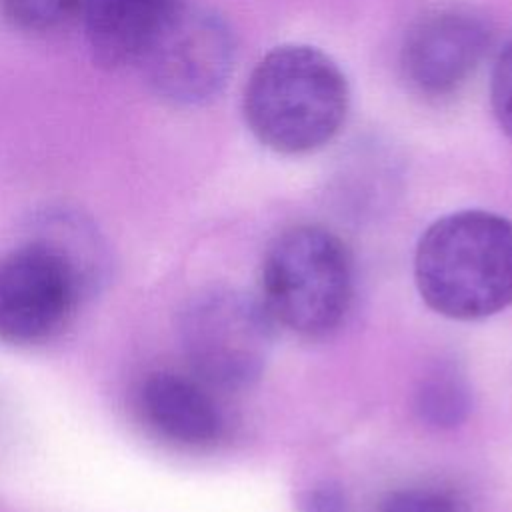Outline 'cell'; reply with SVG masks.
Wrapping results in <instances>:
<instances>
[{"mask_svg":"<svg viewBox=\"0 0 512 512\" xmlns=\"http://www.w3.org/2000/svg\"><path fill=\"white\" fill-rule=\"evenodd\" d=\"M378 512H466V504L450 490L412 486L388 492Z\"/></svg>","mask_w":512,"mask_h":512,"instance_id":"7c38bea8","label":"cell"},{"mask_svg":"<svg viewBox=\"0 0 512 512\" xmlns=\"http://www.w3.org/2000/svg\"><path fill=\"white\" fill-rule=\"evenodd\" d=\"M272 324L260 300L236 290H210L184 310L182 346L204 384L236 390L264 372Z\"/></svg>","mask_w":512,"mask_h":512,"instance_id":"277c9868","label":"cell"},{"mask_svg":"<svg viewBox=\"0 0 512 512\" xmlns=\"http://www.w3.org/2000/svg\"><path fill=\"white\" fill-rule=\"evenodd\" d=\"M416 288L434 312L480 320L512 304V222L460 210L432 222L414 254Z\"/></svg>","mask_w":512,"mask_h":512,"instance_id":"7a4b0ae2","label":"cell"},{"mask_svg":"<svg viewBox=\"0 0 512 512\" xmlns=\"http://www.w3.org/2000/svg\"><path fill=\"white\" fill-rule=\"evenodd\" d=\"M84 0H0L6 20L26 32H48L62 26Z\"/></svg>","mask_w":512,"mask_h":512,"instance_id":"8fae6325","label":"cell"},{"mask_svg":"<svg viewBox=\"0 0 512 512\" xmlns=\"http://www.w3.org/2000/svg\"><path fill=\"white\" fill-rule=\"evenodd\" d=\"M468 410L470 390L454 366L440 364L420 380L416 390V412L430 426H458L468 416Z\"/></svg>","mask_w":512,"mask_h":512,"instance_id":"30bf717a","label":"cell"},{"mask_svg":"<svg viewBox=\"0 0 512 512\" xmlns=\"http://www.w3.org/2000/svg\"><path fill=\"white\" fill-rule=\"evenodd\" d=\"M84 288L76 256L56 240H30L0 256V342L32 346L56 336Z\"/></svg>","mask_w":512,"mask_h":512,"instance_id":"5b68a950","label":"cell"},{"mask_svg":"<svg viewBox=\"0 0 512 512\" xmlns=\"http://www.w3.org/2000/svg\"><path fill=\"white\" fill-rule=\"evenodd\" d=\"M206 386L200 378L176 372L150 374L140 392L144 418L160 436L180 446L216 444L224 432V416Z\"/></svg>","mask_w":512,"mask_h":512,"instance_id":"ba28073f","label":"cell"},{"mask_svg":"<svg viewBox=\"0 0 512 512\" xmlns=\"http://www.w3.org/2000/svg\"><path fill=\"white\" fill-rule=\"evenodd\" d=\"M182 0H84V28L102 68L138 62Z\"/></svg>","mask_w":512,"mask_h":512,"instance_id":"9c48e42d","label":"cell"},{"mask_svg":"<svg viewBox=\"0 0 512 512\" xmlns=\"http://www.w3.org/2000/svg\"><path fill=\"white\" fill-rule=\"evenodd\" d=\"M490 102L500 128L512 138V40L496 58L490 82Z\"/></svg>","mask_w":512,"mask_h":512,"instance_id":"4fadbf2b","label":"cell"},{"mask_svg":"<svg viewBox=\"0 0 512 512\" xmlns=\"http://www.w3.org/2000/svg\"><path fill=\"white\" fill-rule=\"evenodd\" d=\"M298 512H348V500L338 484H316L296 498Z\"/></svg>","mask_w":512,"mask_h":512,"instance_id":"5bb4252c","label":"cell"},{"mask_svg":"<svg viewBox=\"0 0 512 512\" xmlns=\"http://www.w3.org/2000/svg\"><path fill=\"white\" fill-rule=\"evenodd\" d=\"M348 104L346 76L328 54L306 44H282L254 66L242 112L260 144L298 156L326 146L340 132Z\"/></svg>","mask_w":512,"mask_h":512,"instance_id":"6da1fadb","label":"cell"},{"mask_svg":"<svg viewBox=\"0 0 512 512\" xmlns=\"http://www.w3.org/2000/svg\"><path fill=\"white\" fill-rule=\"evenodd\" d=\"M148 84L164 100L194 106L212 100L234 66V36L212 10L182 4L142 58Z\"/></svg>","mask_w":512,"mask_h":512,"instance_id":"8992f818","label":"cell"},{"mask_svg":"<svg viewBox=\"0 0 512 512\" xmlns=\"http://www.w3.org/2000/svg\"><path fill=\"white\" fill-rule=\"evenodd\" d=\"M490 38L488 24L470 10L432 12L406 34L400 54L404 78L428 98L450 96L476 72Z\"/></svg>","mask_w":512,"mask_h":512,"instance_id":"52a82bcc","label":"cell"},{"mask_svg":"<svg viewBox=\"0 0 512 512\" xmlns=\"http://www.w3.org/2000/svg\"><path fill=\"white\" fill-rule=\"evenodd\" d=\"M352 260L346 244L322 226L278 234L260 264V302L272 322L300 336H324L352 302Z\"/></svg>","mask_w":512,"mask_h":512,"instance_id":"3957f363","label":"cell"}]
</instances>
